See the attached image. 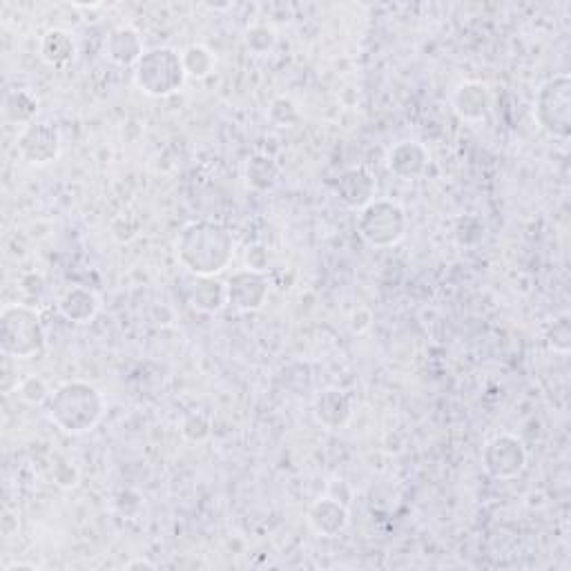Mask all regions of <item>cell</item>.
I'll return each mask as SVG.
<instances>
[{
  "label": "cell",
  "instance_id": "cell-1",
  "mask_svg": "<svg viewBox=\"0 0 571 571\" xmlns=\"http://www.w3.org/2000/svg\"><path fill=\"white\" fill-rule=\"evenodd\" d=\"M237 241L219 221L199 219L181 228L174 241L179 264L197 277H215L235 259Z\"/></svg>",
  "mask_w": 571,
  "mask_h": 571
},
{
  "label": "cell",
  "instance_id": "cell-2",
  "mask_svg": "<svg viewBox=\"0 0 571 571\" xmlns=\"http://www.w3.org/2000/svg\"><path fill=\"white\" fill-rule=\"evenodd\" d=\"M105 413V400L87 382H65L47 400V418L54 427L70 435H83L101 422Z\"/></svg>",
  "mask_w": 571,
  "mask_h": 571
},
{
  "label": "cell",
  "instance_id": "cell-3",
  "mask_svg": "<svg viewBox=\"0 0 571 571\" xmlns=\"http://www.w3.org/2000/svg\"><path fill=\"white\" fill-rule=\"evenodd\" d=\"M47 333L41 317L25 304H9L0 313V351L14 360H32L41 355Z\"/></svg>",
  "mask_w": 571,
  "mask_h": 571
},
{
  "label": "cell",
  "instance_id": "cell-4",
  "mask_svg": "<svg viewBox=\"0 0 571 571\" xmlns=\"http://www.w3.org/2000/svg\"><path fill=\"white\" fill-rule=\"evenodd\" d=\"M186 79L188 76L183 70L181 54L172 47H152L134 65V83L152 99H166V96L179 92Z\"/></svg>",
  "mask_w": 571,
  "mask_h": 571
},
{
  "label": "cell",
  "instance_id": "cell-5",
  "mask_svg": "<svg viewBox=\"0 0 571 571\" xmlns=\"http://www.w3.org/2000/svg\"><path fill=\"white\" fill-rule=\"evenodd\" d=\"M409 228L406 212L391 199H375L357 217V235L371 248H391L400 244Z\"/></svg>",
  "mask_w": 571,
  "mask_h": 571
},
{
  "label": "cell",
  "instance_id": "cell-6",
  "mask_svg": "<svg viewBox=\"0 0 571 571\" xmlns=\"http://www.w3.org/2000/svg\"><path fill=\"white\" fill-rule=\"evenodd\" d=\"M534 116L549 137L565 141L571 134V79L569 74H558L543 83L534 103Z\"/></svg>",
  "mask_w": 571,
  "mask_h": 571
},
{
  "label": "cell",
  "instance_id": "cell-7",
  "mask_svg": "<svg viewBox=\"0 0 571 571\" xmlns=\"http://www.w3.org/2000/svg\"><path fill=\"white\" fill-rule=\"evenodd\" d=\"M527 447L518 435L498 433L482 449V467L493 480H514L527 469Z\"/></svg>",
  "mask_w": 571,
  "mask_h": 571
},
{
  "label": "cell",
  "instance_id": "cell-8",
  "mask_svg": "<svg viewBox=\"0 0 571 571\" xmlns=\"http://www.w3.org/2000/svg\"><path fill=\"white\" fill-rule=\"evenodd\" d=\"M18 154L27 161L29 166L43 168L50 166L58 157H61V132H58L52 123H29L23 132L18 134L16 141Z\"/></svg>",
  "mask_w": 571,
  "mask_h": 571
},
{
  "label": "cell",
  "instance_id": "cell-9",
  "mask_svg": "<svg viewBox=\"0 0 571 571\" xmlns=\"http://www.w3.org/2000/svg\"><path fill=\"white\" fill-rule=\"evenodd\" d=\"M228 306L241 313L259 311L268 299V279L255 270H239L228 279Z\"/></svg>",
  "mask_w": 571,
  "mask_h": 571
},
{
  "label": "cell",
  "instance_id": "cell-10",
  "mask_svg": "<svg viewBox=\"0 0 571 571\" xmlns=\"http://www.w3.org/2000/svg\"><path fill=\"white\" fill-rule=\"evenodd\" d=\"M375 192L377 181L364 166L344 170L340 179L335 181V195L348 210H364L371 201H375Z\"/></svg>",
  "mask_w": 571,
  "mask_h": 571
},
{
  "label": "cell",
  "instance_id": "cell-11",
  "mask_svg": "<svg viewBox=\"0 0 571 571\" xmlns=\"http://www.w3.org/2000/svg\"><path fill=\"white\" fill-rule=\"evenodd\" d=\"M386 168L402 181L420 179L429 168V150L420 141H400L386 154Z\"/></svg>",
  "mask_w": 571,
  "mask_h": 571
},
{
  "label": "cell",
  "instance_id": "cell-12",
  "mask_svg": "<svg viewBox=\"0 0 571 571\" xmlns=\"http://www.w3.org/2000/svg\"><path fill=\"white\" fill-rule=\"evenodd\" d=\"M451 103L462 121L478 123L489 116L493 99L485 83L464 81L462 85H458V90L453 92Z\"/></svg>",
  "mask_w": 571,
  "mask_h": 571
},
{
  "label": "cell",
  "instance_id": "cell-13",
  "mask_svg": "<svg viewBox=\"0 0 571 571\" xmlns=\"http://www.w3.org/2000/svg\"><path fill=\"white\" fill-rule=\"evenodd\" d=\"M348 522H351V514L346 505L335 498H319L308 509V525L322 538H337L344 534Z\"/></svg>",
  "mask_w": 571,
  "mask_h": 571
},
{
  "label": "cell",
  "instance_id": "cell-14",
  "mask_svg": "<svg viewBox=\"0 0 571 571\" xmlns=\"http://www.w3.org/2000/svg\"><path fill=\"white\" fill-rule=\"evenodd\" d=\"M315 420L328 431L344 429L353 418V404L342 389H326L315 398Z\"/></svg>",
  "mask_w": 571,
  "mask_h": 571
},
{
  "label": "cell",
  "instance_id": "cell-15",
  "mask_svg": "<svg viewBox=\"0 0 571 571\" xmlns=\"http://www.w3.org/2000/svg\"><path fill=\"white\" fill-rule=\"evenodd\" d=\"M38 52H41L43 61L54 67V70H65L67 65L74 63L76 54H79V45H76V38L67 29L54 27L47 29L41 38V45H38Z\"/></svg>",
  "mask_w": 571,
  "mask_h": 571
},
{
  "label": "cell",
  "instance_id": "cell-16",
  "mask_svg": "<svg viewBox=\"0 0 571 571\" xmlns=\"http://www.w3.org/2000/svg\"><path fill=\"white\" fill-rule=\"evenodd\" d=\"M58 311L72 324H90L101 311V299L94 290L74 286L58 299Z\"/></svg>",
  "mask_w": 571,
  "mask_h": 571
},
{
  "label": "cell",
  "instance_id": "cell-17",
  "mask_svg": "<svg viewBox=\"0 0 571 571\" xmlns=\"http://www.w3.org/2000/svg\"><path fill=\"white\" fill-rule=\"evenodd\" d=\"M105 54L116 65L134 67L145 54L143 38L134 27H116L108 36V41H105Z\"/></svg>",
  "mask_w": 571,
  "mask_h": 571
},
{
  "label": "cell",
  "instance_id": "cell-18",
  "mask_svg": "<svg viewBox=\"0 0 571 571\" xmlns=\"http://www.w3.org/2000/svg\"><path fill=\"white\" fill-rule=\"evenodd\" d=\"M190 306L203 315H217L228 306V288L217 277H199L190 293Z\"/></svg>",
  "mask_w": 571,
  "mask_h": 571
},
{
  "label": "cell",
  "instance_id": "cell-19",
  "mask_svg": "<svg viewBox=\"0 0 571 571\" xmlns=\"http://www.w3.org/2000/svg\"><path fill=\"white\" fill-rule=\"evenodd\" d=\"M279 177H282V170H279L277 161L273 157H268V154H253V157L248 159L246 163V181L250 188L255 190H273Z\"/></svg>",
  "mask_w": 571,
  "mask_h": 571
},
{
  "label": "cell",
  "instance_id": "cell-20",
  "mask_svg": "<svg viewBox=\"0 0 571 571\" xmlns=\"http://www.w3.org/2000/svg\"><path fill=\"white\" fill-rule=\"evenodd\" d=\"M3 112L9 123H16V125H23V128H27L29 123H34L36 114H38V99L29 90H12L5 96Z\"/></svg>",
  "mask_w": 571,
  "mask_h": 571
},
{
  "label": "cell",
  "instance_id": "cell-21",
  "mask_svg": "<svg viewBox=\"0 0 571 571\" xmlns=\"http://www.w3.org/2000/svg\"><path fill=\"white\" fill-rule=\"evenodd\" d=\"M181 61H183V70H186V76H190V79H206L217 65L215 54H212L206 45L186 47L181 54Z\"/></svg>",
  "mask_w": 571,
  "mask_h": 571
},
{
  "label": "cell",
  "instance_id": "cell-22",
  "mask_svg": "<svg viewBox=\"0 0 571 571\" xmlns=\"http://www.w3.org/2000/svg\"><path fill=\"white\" fill-rule=\"evenodd\" d=\"M18 395H21V400L29 406H38V404H45L47 400H50V386H47V382L43 380L41 375H27L21 380V384H18Z\"/></svg>",
  "mask_w": 571,
  "mask_h": 571
},
{
  "label": "cell",
  "instance_id": "cell-23",
  "mask_svg": "<svg viewBox=\"0 0 571 571\" xmlns=\"http://www.w3.org/2000/svg\"><path fill=\"white\" fill-rule=\"evenodd\" d=\"M268 119L273 121L277 128H295L302 116H299V110L293 101L286 99V96H279V99L270 103Z\"/></svg>",
  "mask_w": 571,
  "mask_h": 571
},
{
  "label": "cell",
  "instance_id": "cell-24",
  "mask_svg": "<svg viewBox=\"0 0 571 571\" xmlns=\"http://www.w3.org/2000/svg\"><path fill=\"white\" fill-rule=\"evenodd\" d=\"M246 45H248L250 52L259 54V56L273 52L275 45H277L275 29L268 27V25H253L246 32Z\"/></svg>",
  "mask_w": 571,
  "mask_h": 571
},
{
  "label": "cell",
  "instance_id": "cell-25",
  "mask_svg": "<svg viewBox=\"0 0 571 571\" xmlns=\"http://www.w3.org/2000/svg\"><path fill=\"white\" fill-rule=\"evenodd\" d=\"M549 346L554 348V353L567 355L571 351V322L569 315H560L558 319H554V326L549 328Z\"/></svg>",
  "mask_w": 571,
  "mask_h": 571
},
{
  "label": "cell",
  "instance_id": "cell-26",
  "mask_svg": "<svg viewBox=\"0 0 571 571\" xmlns=\"http://www.w3.org/2000/svg\"><path fill=\"white\" fill-rule=\"evenodd\" d=\"M210 420H208V415H203V413H190L186 420H183L181 424V433H183V438L190 440V442H203V440H208V435H210Z\"/></svg>",
  "mask_w": 571,
  "mask_h": 571
},
{
  "label": "cell",
  "instance_id": "cell-27",
  "mask_svg": "<svg viewBox=\"0 0 571 571\" xmlns=\"http://www.w3.org/2000/svg\"><path fill=\"white\" fill-rule=\"evenodd\" d=\"M270 266V253L266 246L253 244L246 248V268L255 270V273H266Z\"/></svg>",
  "mask_w": 571,
  "mask_h": 571
},
{
  "label": "cell",
  "instance_id": "cell-28",
  "mask_svg": "<svg viewBox=\"0 0 571 571\" xmlns=\"http://www.w3.org/2000/svg\"><path fill=\"white\" fill-rule=\"evenodd\" d=\"M125 569H157V565L150 563V560H145V558H137V560H130V563L125 565Z\"/></svg>",
  "mask_w": 571,
  "mask_h": 571
},
{
  "label": "cell",
  "instance_id": "cell-29",
  "mask_svg": "<svg viewBox=\"0 0 571 571\" xmlns=\"http://www.w3.org/2000/svg\"><path fill=\"white\" fill-rule=\"evenodd\" d=\"M5 571H36V565H29V563H12L7 565Z\"/></svg>",
  "mask_w": 571,
  "mask_h": 571
}]
</instances>
